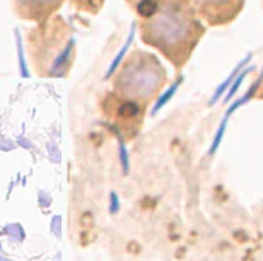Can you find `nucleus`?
I'll use <instances>...</instances> for the list:
<instances>
[{"label":"nucleus","instance_id":"obj_14","mask_svg":"<svg viewBox=\"0 0 263 261\" xmlns=\"http://www.w3.org/2000/svg\"><path fill=\"white\" fill-rule=\"evenodd\" d=\"M60 222H62V217L60 215H55L53 218H52V232L57 235V237H60L62 235V232H60Z\"/></svg>","mask_w":263,"mask_h":261},{"label":"nucleus","instance_id":"obj_6","mask_svg":"<svg viewBox=\"0 0 263 261\" xmlns=\"http://www.w3.org/2000/svg\"><path fill=\"white\" fill-rule=\"evenodd\" d=\"M181 84H183V77H178L176 81L173 82V86H171V87H168V89L159 96L158 101H156V103H154V108H152V115H158L159 109H163V108L169 103V101L175 98V94L178 92V89H180Z\"/></svg>","mask_w":263,"mask_h":261},{"label":"nucleus","instance_id":"obj_5","mask_svg":"<svg viewBox=\"0 0 263 261\" xmlns=\"http://www.w3.org/2000/svg\"><path fill=\"white\" fill-rule=\"evenodd\" d=\"M135 29H137V23H132V29H130V33H128V36H126L125 43L121 45L120 52H118L116 55H114L113 62L109 63L108 70H106V75H104V79H109V77H111V75H113V74H114V72H116V70H118V67H120V63L123 62V58H125L126 52H128L130 45L134 43V40H135Z\"/></svg>","mask_w":263,"mask_h":261},{"label":"nucleus","instance_id":"obj_12","mask_svg":"<svg viewBox=\"0 0 263 261\" xmlns=\"http://www.w3.org/2000/svg\"><path fill=\"white\" fill-rule=\"evenodd\" d=\"M48 152H50V159L52 162H60V149L53 144V142H48Z\"/></svg>","mask_w":263,"mask_h":261},{"label":"nucleus","instance_id":"obj_10","mask_svg":"<svg viewBox=\"0 0 263 261\" xmlns=\"http://www.w3.org/2000/svg\"><path fill=\"white\" fill-rule=\"evenodd\" d=\"M74 43H75V41H74V40H70L69 43L65 45V48H63V52H62L60 55H58V58H57V60H55V63L52 65V74L57 72L58 69H62L63 63L69 60V57H70V53H72V48H74Z\"/></svg>","mask_w":263,"mask_h":261},{"label":"nucleus","instance_id":"obj_8","mask_svg":"<svg viewBox=\"0 0 263 261\" xmlns=\"http://www.w3.org/2000/svg\"><path fill=\"white\" fill-rule=\"evenodd\" d=\"M16 46H18V62H19V72L23 77H29V69H28V62H26V55H24L23 48V38L21 33L16 31Z\"/></svg>","mask_w":263,"mask_h":261},{"label":"nucleus","instance_id":"obj_17","mask_svg":"<svg viewBox=\"0 0 263 261\" xmlns=\"http://www.w3.org/2000/svg\"><path fill=\"white\" fill-rule=\"evenodd\" d=\"M31 4H38V6H48V4H53L57 0H29Z\"/></svg>","mask_w":263,"mask_h":261},{"label":"nucleus","instance_id":"obj_15","mask_svg":"<svg viewBox=\"0 0 263 261\" xmlns=\"http://www.w3.org/2000/svg\"><path fill=\"white\" fill-rule=\"evenodd\" d=\"M50 203H52V198H50V196L46 195V193L41 191V193H40V205H41L43 208H46Z\"/></svg>","mask_w":263,"mask_h":261},{"label":"nucleus","instance_id":"obj_18","mask_svg":"<svg viewBox=\"0 0 263 261\" xmlns=\"http://www.w3.org/2000/svg\"><path fill=\"white\" fill-rule=\"evenodd\" d=\"M256 98H260V99H263V82H261L260 89H258V92H256Z\"/></svg>","mask_w":263,"mask_h":261},{"label":"nucleus","instance_id":"obj_16","mask_svg":"<svg viewBox=\"0 0 263 261\" xmlns=\"http://www.w3.org/2000/svg\"><path fill=\"white\" fill-rule=\"evenodd\" d=\"M118 196H116V193H111V212H116L118 210Z\"/></svg>","mask_w":263,"mask_h":261},{"label":"nucleus","instance_id":"obj_9","mask_svg":"<svg viewBox=\"0 0 263 261\" xmlns=\"http://www.w3.org/2000/svg\"><path fill=\"white\" fill-rule=\"evenodd\" d=\"M118 115L121 118H134L139 115V104L137 101H125L120 108H118Z\"/></svg>","mask_w":263,"mask_h":261},{"label":"nucleus","instance_id":"obj_4","mask_svg":"<svg viewBox=\"0 0 263 261\" xmlns=\"http://www.w3.org/2000/svg\"><path fill=\"white\" fill-rule=\"evenodd\" d=\"M251 58H253V55H251V53H248V55H246V57L243 58V60H241V62L237 63V65L234 67V69H232L231 72H229L227 79H224V81L220 82L217 87H215L214 94H212V98H210V101H209V106H214V104L217 103V101H219L220 98H224V94H226L229 87L232 86V82H234L237 75L241 74V70H243L244 67H248L249 63H251Z\"/></svg>","mask_w":263,"mask_h":261},{"label":"nucleus","instance_id":"obj_7","mask_svg":"<svg viewBox=\"0 0 263 261\" xmlns=\"http://www.w3.org/2000/svg\"><path fill=\"white\" fill-rule=\"evenodd\" d=\"M253 70H254V67H253V65H248V67H244V69L241 70V74L237 75L236 81L232 82V86L229 87L227 92H226V94H224V103H226V104L232 103V98H234V96L237 94V91H239V87L243 86V82L246 81V79H248V75L251 74Z\"/></svg>","mask_w":263,"mask_h":261},{"label":"nucleus","instance_id":"obj_1","mask_svg":"<svg viewBox=\"0 0 263 261\" xmlns=\"http://www.w3.org/2000/svg\"><path fill=\"white\" fill-rule=\"evenodd\" d=\"M137 11L146 19L144 40L178 67L183 65L203 35L193 4L190 0H141Z\"/></svg>","mask_w":263,"mask_h":261},{"label":"nucleus","instance_id":"obj_2","mask_svg":"<svg viewBox=\"0 0 263 261\" xmlns=\"http://www.w3.org/2000/svg\"><path fill=\"white\" fill-rule=\"evenodd\" d=\"M166 72L159 60L152 55L139 53L123 67L114 87L130 101H141L151 98L163 86Z\"/></svg>","mask_w":263,"mask_h":261},{"label":"nucleus","instance_id":"obj_13","mask_svg":"<svg viewBox=\"0 0 263 261\" xmlns=\"http://www.w3.org/2000/svg\"><path fill=\"white\" fill-rule=\"evenodd\" d=\"M120 159H121V166H123V171H128V152H126L125 145L120 144Z\"/></svg>","mask_w":263,"mask_h":261},{"label":"nucleus","instance_id":"obj_3","mask_svg":"<svg viewBox=\"0 0 263 261\" xmlns=\"http://www.w3.org/2000/svg\"><path fill=\"white\" fill-rule=\"evenodd\" d=\"M244 0H192L197 16L209 24L220 26L236 19Z\"/></svg>","mask_w":263,"mask_h":261},{"label":"nucleus","instance_id":"obj_11","mask_svg":"<svg viewBox=\"0 0 263 261\" xmlns=\"http://www.w3.org/2000/svg\"><path fill=\"white\" fill-rule=\"evenodd\" d=\"M4 230H6L11 237H16L18 241H24V230L19 224H11V225H7Z\"/></svg>","mask_w":263,"mask_h":261}]
</instances>
